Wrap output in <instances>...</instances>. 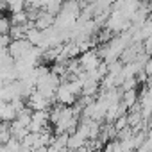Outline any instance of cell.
Here are the masks:
<instances>
[{
  "mask_svg": "<svg viewBox=\"0 0 152 152\" xmlns=\"http://www.w3.org/2000/svg\"><path fill=\"white\" fill-rule=\"evenodd\" d=\"M99 93V81H93V79H88L84 83V88H83V95L84 97H95Z\"/></svg>",
  "mask_w": 152,
  "mask_h": 152,
  "instance_id": "11",
  "label": "cell"
},
{
  "mask_svg": "<svg viewBox=\"0 0 152 152\" xmlns=\"http://www.w3.org/2000/svg\"><path fill=\"white\" fill-rule=\"evenodd\" d=\"M141 2H148V0H141Z\"/></svg>",
  "mask_w": 152,
  "mask_h": 152,
  "instance_id": "21",
  "label": "cell"
},
{
  "mask_svg": "<svg viewBox=\"0 0 152 152\" xmlns=\"http://www.w3.org/2000/svg\"><path fill=\"white\" fill-rule=\"evenodd\" d=\"M27 6V0H7V9L11 13H22Z\"/></svg>",
  "mask_w": 152,
  "mask_h": 152,
  "instance_id": "13",
  "label": "cell"
},
{
  "mask_svg": "<svg viewBox=\"0 0 152 152\" xmlns=\"http://www.w3.org/2000/svg\"><path fill=\"white\" fill-rule=\"evenodd\" d=\"M86 143H88V138H84L79 131H75V132L70 134V140H68V150L77 152V150H81Z\"/></svg>",
  "mask_w": 152,
  "mask_h": 152,
  "instance_id": "9",
  "label": "cell"
},
{
  "mask_svg": "<svg viewBox=\"0 0 152 152\" xmlns=\"http://www.w3.org/2000/svg\"><path fill=\"white\" fill-rule=\"evenodd\" d=\"M113 125H115V129H116V131H124V129L131 127V125H129V116H127V115L120 116V118H118V120H116Z\"/></svg>",
  "mask_w": 152,
  "mask_h": 152,
  "instance_id": "15",
  "label": "cell"
},
{
  "mask_svg": "<svg viewBox=\"0 0 152 152\" xmlns=\"http://www.w3.org/2000/svg\"><path fill=\"white\" fill-rule=\"evenodd\" d=\"M11 43H13V38L9 34H2V38H0V45H2V48H9Z\"/></svg>",
  "mask_w": 152,
  "mask_h": 152,
  "instance_id": "18",
  "label": "cell"
},
{
  "mask_svg": "<svg viewBox=\"0 0 152 152\" xmlns=\"http://www.w3.org/2000/svg\"><path fill=\"white\" fill-rule=\"evenodd\" d=\"M75 95L72 90H70V86H68V83H63L59 88H57V93H56V100L59 102V104H63V106H73L75 102Z\"/></svg>",
  "mask_w": 152,
  "mask_h": 152,
  "instance_id": "6",
  "label": "cell"
},
{
  "mask_svg": "<svg viewBox=\"0 0 152 152\" xmlns=\"http://www.w3.org/2000/svg\"><path fill=\"white\" fill-rule=\"evenodd\" d=\"M11 22H13V25H27V22H29V15H27L25 11H22V13H13Z\"/></svg>",
  "mask_w": 152,
  "mask_h": 152,
  "instance_id": "14",
  "label": "cell"
},
{
  "mask_svg": "<svg viewBox=\"0 0 152 152\" xmlns=\"http://www.w3.org/2000/svg\"><path fill=\"white\" fill-rule=\"evenodd\" d=\"M54 23H56V15H52V13H48V11L45 9V11H41V13H39L38 20L34 22V27H38V29L45 31V29L52 27Z\"/></svg>",
  "mask_w": 152,
  "mask_h": 152,
  "instance_id": "8",
  "label": "cell"
},
{
  "mask_svg": "<svg viewBox=\"0 0 152 152\" xmlns=\"http://www.w3.org/2000/svg\"><path fill=\"white\" fill-rule=\"evenodd\" d=\"M48 122H50V113L48 111H34L32 122L29 125V131L31 132H43L47 129Z\"/></svg>",
  "mask_w": 152,
  "mask_h": 152,
  "instance_id": "4",
  "label": "cell"
},
{
  "mask_svg": "<svg viewBox=\"0 0 152 152\" xmlns=\"http://www.w3.org/2000/svg\"><path fill=\"white\" fill-rule=\"evenodd\" d=\"M122 102H124V104L129 107V111H131V107L138 104V93H136V90L124 91V99H122Z\"/></svg>",
  "mask_w": 152,
  "mask_h": 152,
  "instance_id": "12",
  "label": "cell"
},
{
  "mask_svg": "<svg viewBox=\"0 0 152 152\" xmlns=\"http://www.w3.org/2000/svg\"><path fill=\"white\" fill-rule=\"evenodd\" d=\"M50 104H52V100L47 99V97H45L41 91H38V90L27 99V106H29L32 111H48Z\"/></svg>",
  "mask_w": 152,
  "mask_h": 152,
  "instance_id": "3",
  "label": "cell"
},
{
  "mask_svg": "<svg viewBox=\"0 0 152 152\" xmlns=\"http://www.w3.org/2000/svg\"><path fill=\"white\" fill-rule=\"evenodd\" d=\"M32 47H34V45H32L27 38H23V39H13V43L9 45V54H11L15 59H20V57H23L27 52H31Z\"/></svg>",
  "mask_w": 152,
  "mask_h": 152,
  "instance_id": "5",
  "label": "cell"
},
{
  "mask_svg": "<svg viewBox=\"0 0 152 152\" xmlns=\"http://www.w3.org/2000/svg\"><path fill=\"white\" fill-rule=\"evenodd\" d=\"M131 27H132V22L127 20L120 11H113L109 15L107 22H106V29H109L111 32H118V34L127 31V29H131Z\"/></svg>",
  "mask_w": 152,
  "mask_h": 152,
  "instance_id": "1",
  "label": "cell"
},
{
  "mask_svg": "<svg viewBox=\"0 0 152 152\" xmlns=\"http://www.w3.org/2000/svg\"><path fill=\"white\" fill-rule=\"evenodd\" d=\"M83 2H84V4H95L97 0H83Z\"/></svg>",
  "mask_w": 152,
  "mask_h": 152,
  "instance_id": "20",
  "label": "cell"
},
{
  "mask_svg": "<svg viewBox=\"0 0 152 152\" xmlns=\"http://www.w3.org/2000/svg\"><path fill=\"white\" fill-rule=\"evenodd\" d=\"M100 54L97 52V50H88V52H84V54H81V57H79V63H81V66H83V70L84 72H91V70H97L102 63H100Z\"/></svg>",
  "mask_w": 152,
  "mask_h": 152,
  "instance_id": "2",
  "label": "cell"
},
{
  "mask_svg": "<svg viewBox=\"0 0 152 152\" xmlns=\"http://www.w3.org/2000/svg\"><path fill=\"white\" fill-rule=\"evenodd\" d=\"M138 84V81H136V77H127L125 81H124V84H122V90L124 91H129V90H134V86Z\"/></svg>",
  "mask_w": 152,
  "mask_h": 152,
  "instance_id": "17",
  "label": "cell"
},
{
  "mask_svg": "<svg viewBox=\"0 0 152 152\" xmlns=\"http://www.w3.org/2000/svg\"><path fill=\"white\" fill-rule=\"evenodd\" d=\"M11 29H13V22L4 16L2 20H0V32H2V34H9Z\"/></svg>",
  "mask_w": 152,
  "mask_h": 152,
  "instance_id": "16",
  "label": "cell"
},
{
  "mask_svg": "<svg viewBox=\"0 0 152 152\" xmlns=\"http://www.w3.org/2000/svg\"><path fill=\"white\" fill-rule=\"evenodd\" d=\"M0 152H13V150H9L7 145H2V150H0Z\"/></svg>",
  "mask_w": 152,
  "mask_h": 152,
  "instance_id": "19",
  "label": "cell"
},
{
  "mask_svg": "<svg viewBox=\"0 0 152 152\" xmlns=\"http://www.w3.org/2000/svg\"><path fill=\"white\" fill-rule=\"evenodd\" d=\"M0 116H2V122H15L18 118V111H16V107L11 102H2Z\"/></svg>",
  "mask_w": 152,
  "mask_h": 152,
  "instance_id": "10",
  "label": "cell"
},
{
  "mask_svg": "<svg viewBox=\"0 0 152 152\" xmlns=\"http://www.w3.org/2000/svg\"><path fill=\"white\" fill-rule=\"evenodd\" d=\"M59 13L70 15V16H73V18H79L81 13H83V4L79 2V0H64Z\"/></svg>",
  "mask_w": 152,
  "mask_h": 152,
  "instance_id": "7",
  "label": "cell"
}]
</instances>
